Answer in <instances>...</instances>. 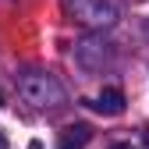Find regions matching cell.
I'll return each instance as SVG.
<instances>
[{
  "label": "cell",
  "mask_w": 149,
  "mask_h": 149,
  "mask_svg": "<svg viewBox=\"0 0 149 149\" xmlns=\"http://www.w3.org/2000/svg\"><path fill=\"white\" fill-rule=\"evenodd\" d=\"M92 107H96L100 114H107V117H117V114H124V92L121 89H103Z\"/></svg>",
  "instance_id": "3957f363"
},
{
  "label": "cell",
  "mask_w": 149,
  "mask_h": 149,
  "mask_svg": "<svg viewBox=\"0 0 149 149\" xmlns=\"http://www.w3.org/2000/svg\"><path fill=\"white\" fill-rule=\"evenodd\" d=\"M142 142H146V146H149V132H142Z\"/></svg>",
  "instance_id": "ba28073f"
},
{
  "label": "cell",
  "mask_w": 149,
  "mask_h": 149,
  "mask_svg": "<svg viewBox=\"0 0 149 149\" xmlns=\"http://www.w3.org/2000/svg\"><path fill=\"white\" fill-rule=\"evenodd\" d=\"M22 92H25V96H29L32 103H39V107H46V103H53V100H61V85L53 82V78H46V74H36V78H25Z\"/></svg>",
  "instance_id": "7a4b0ae2"
},
{
  "label": "cell",
  "mask_w": 149,
  "mask_h": 149,
  "mask_svg": "<svg viewBox=\"0 0 149 149\" xmlns=\"http://www.w3.org/2000/svg\"><path fill=\"white\" fill-rule=\"evenodd\" d=\"M0 149H7V135H4V128H0Z\"/></svg>",
  "instance_id": "5b68a950"
},
{
  "label": "cell",
  "mask_w": 149,
  "mask_h": 149,
  "mask_svg": "<svg viewBox=\"0 0 149 149\" xmlns=\"http://www.w3.org/2000/svg\"><path fill=\"white\" fill-rule=\"evenodd\" d=\"M89 139H92L89 124H71V128H64V132H61V149H82Z\"/></svg>",
  "instance_id": "277c9868"
},
{
  "label": "cell",
  "mask_w": 149,
  "mask_h": 149,
  "mask_svg": "<svg viewBox=\"0 0 149 149\" xmlns=\"http://www.w3.org/2000/svg\"><path fill=\"white\" fill-rule=\"evenodd\" d=\"M64 11L82 25H110L117 18L110 0H64Z\"/></svg>",
  "instance_id": "6da1fadb"
},
{
  "label": "cell",
  "mask_w": 149,
  "mask_h": 149,
  "mask_svg": "<svg viewBox=\"0 0 149 149\" xmlns=\"http://www.w3.org/2000/svg\"><path fill=\"white\" fill-rule=\"evenodd\" d=\"M110 149H132V146H124V142H121V146H110Z\"/></svg>",
  "instance_id": "52a82bcc"
},
{
  "label": "cell",
  "mask_w": 149,
  "mask_h": 149,
  "mask_svg": "<svg viewBox=\"0 0 149 149\" xmlns=\"http://www.w3.org/2000/svg\"><path fill=\"white\" fill-rule=\"evenodd\" d=\"M29 149H43V142H36V139H32V142H29Z\"/></svg>",
  "instance_id": "8992f818"
}]
</instances>
